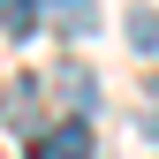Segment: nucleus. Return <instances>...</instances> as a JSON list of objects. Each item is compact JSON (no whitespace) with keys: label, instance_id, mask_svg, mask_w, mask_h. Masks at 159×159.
<instances>
[{"label":"nucleus","instance_id":"nucleus-1","mask_svg":"<svg viewBox=\"0 0 159 159\" xmlns=\"http://www.w3.org/2000/svg\"><path fill=\"white\" fill-rule=\"evenodd\" d=\"M98 144H91V121H61L46 136V144H38V159H91Z\"/></svg>","mask_w":159,"mask_h":159},{"label":"nucleus","instance_id":"nucleus-2","mask_svg":"<svg viewBox=\"0 0 159 159\" xmlns=\"http://www.w3.org/2000/svg\"><path fill=\"white\" fill-rule=\"evenodd\" d=\"M46 23H53V30H68V38H84V30H98V0H53Z\"/></svg>","mask_w":159,"mask_h":159},{"label":"nucleus","instance_id":"nucleus-3","mask_svg":"<svg viewBox=\"0 0 159 159\" xmlns=\"http://www.w3.org/2000/svg\"><path fill=\"white\" fill-rule=\"evenodd\" d=\"M0 30H8V38L46 30V0H0Z\"/></svg>","mask_w":159,"mask_h":159},{"label":"nucleus","instance_id":"nucleus-4","mask_svg":"<svg viewBox=\"0 0 159 159\" xmlns=\"http://www.w3.org/2000/svg\"><path fill=\"white\" fill-rule=\"evenodd\" d=\"M38 114V76H8V91H0V121H30Z\"/></svg>","mask_w":159,"mask_h":159},{"label":"nucleus","instance_id":"nucleus-5","mask_svg":"<svg viewBox=\"0 0 159 159\" xmlns=\"http://www.w3.org/2000/svg\"><path fill=\"white\" fill-rule=\"evenodd\" d=\"M129 46L136 53H159V15H144V8L129 15Z\"/></svg>","mask_w":159,"mask_h":159}]
</instances>
